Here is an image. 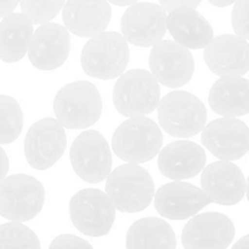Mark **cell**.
I'll use <instances>...</instances> for the list:
<instances>
[{
  "instance_id": "obj_1",
  "label": "cell",
  "mask_w": 249,
  "mask_h": 249,
  "mask_svg": "<svg viewBox=\"0 0 249 249\" xmlns=\"http://www.w3.org/2000/svg\"><path fill=\"white\" fill-rule=\"evenodd\" d=\"M106 194L114 208L123 213H138L147 208L155 196V182L146 169L128 163L109 172Z\"/></svg>"
},
{
  "instance_id": "obj_2",
  "label": "cell",
  "mask_w": 249,
  "mask_h": 249,
  "mask_svg": "<svg viewBox=\"0 0 249 249\" xmlns=\"http://www.w3.org/2000/svg\"><path fill=\"white\" fill-rule=\"evenodd\" d=\"M53 112L65 128L85 129L101 117V95L97 88L87 80L70 83L56 94Z\"/></svg>"
},
{
  "instance_id": "obj_3",
  "label": "cell",
  "mask_w": 249,
  "mask_h": 249,
  "mask_svg": "<svg viewBox=\"0 0 249 249\" xmlns=\"http://www.w3.org/2000/svg\"><path fill=\"white\" fill-rule=\"evenodd\" d=\"M162 143L160 126L145 116L129 117L116 129L112 138V147L117 157L134 164L155 158Z\"/></svg>"
},
{
  "instance_id": "obj_4",
  "label": "cell",
  "mask_w": 249,
  "mask_h": 249,
  "mask_svg": "<svg viewBox=\"0 0 249 249\" xmlns=\"http://www.w3.org/2000/svg\"><path fill=\"white\" fill-rule=\"evenodd\" d=\"M130 58L128 41L117 32H101L91 36L82 51V67L90 77L113 79L125 71Z\"/></svg>"
},
{
  "instance_id": "obj_5",
  "label": "cell",
  "mask_w": 249,
  "mask_h": 249,
  "mask_svg": "<svg viewBox=\"0 0 249 249\" xmlns=\"http://www.w3.org/2000/svg\"><path fill=\"white\" fill-rule=\"evenodd\" d=\"M158 121L165 133L177 138H191L201 133L207 123L203 102L187 91H172L157 105Z\"/></svg>"
},
{
  "instance_id": "obj_6",
  "label": "cell",
  "mask_w": 249,
  "mask_h": 249,
  "mask_svg": "<svg viewBox=\"0 0 249 249\" xmlns=\"http://www.w3.org/2000/svg\"><path fill=\"white\" fill-rule=\"evenodd\" d=\"M45 203V189L26 174L5 177L0 181V215L17 223L36 218Z\"/></svg>"
},
{
  "instance_id": "obj_7",
  "label": "cell",
  "mask_w": 249,
  "mask_h": 249,
  "mask_svg": "<svg viewBox=\"0 0 249 249\" xmlns=\"http://www.w3.org/2000/svg\"><path fill=\"white\" fill-rule=\"evenodd\" d=\"M160 100L158 80L145 70L122 73L113 89V104L124 117L146 116L155 111Z\"/></svg>"
},
{
  "instance_id": "obj_8",
  "label": "cell",
  "mask_w": 249,
  "mask_h": 249,
  "mask_svg": "<svg viewBox=\"0 0 249 249\" xmlns=\"http://www.w3.org/2000/svg\"><path fill=\"white\" fill-rule=\"evenodd\" d=\"M70 216L78 231L90 237H101L111 231L116 208L104 191L84 189L71 198Z\"/></svg>"
},
{
  "instance_id": "obj_9",
  "label": "cell",
  "mask_w": 249,
  "mask_h": 249,
  "mask_svg": "<svg viewBox=\"0 0 249 249\" xmlns=\"http://www.w3.org/2000/svg\"><path fill=\"white\" fill-rule=\"evenodd\" d=\"M71 164L75 174L90 184L104 181L112 168V153L108 142L96 130L79 134L70 151Z\"/></svg>"
},
{
  "instance_id": "obj_10",
  "label": "cell",
  "mask_w": 249,
  "mask_h": 249,
  "mask_svg": "<svg viewBox=\"0 0 249 249\" xmlns=\"http://www.w3.org/2000/svg\"><path fill=\"white\" fill-rule=\"evenodd\" d=\"M67 145L65 126L55 118L34 123L24 139V156L32 168L46 170L62 157Z\"/></svg>"
},
{
  "instance_id": "obj_11",
  "label": "cell",
  "mask_w": 249,
  "mask_h": 249,
  "mask_svg": "<svg viewBox=\"0 0 249 249\" xmlns=\"http://www.w3.org/2000/svg\"><path fill=\"white\" fill-rule=\"evenodd\" d=\"M122 36L139 48H150L167 33V11L153 2L129 5L121 21Z\"/></svg>"
},
{
  "instance_id": "obj_12",
  "label": "cell",
  "mask_w": 249,
  "mask_h": 249,
  "mask_svg": "<svg viewBox=\"0 0 249 249\" xmlns=\"http://www.w3.org/2000/svg\"><path fill=\"white\" fill-rule=\"evenodd\" d=\"M151 73L168 88H181L191 80L195 60L190 50L174 40H160L150 53Z\"/></svg>"
},
{
  "instance_id": "obj_13",
  "label": "cell",
  "mask_w": 249,
  "mask_h": 249,
  "mask_svg": "<svg viewBox=\"0 0 249 249\" xmlns=\"http://www.w3.org/2000/svg\"><path fill=\"white\" fill-rule=\"evenodd\" d=\"M201 140L219 160H237L248 152L249 129L235 117H223L204 125Z\"/></svg>"
},
{
  "instance_id": "obj_14",
  "label": "cell",
  "mask_w": 249,
  "mask_h": 249,
  "mask_svg": "<svg viewBox=\"0 0 249 249\" xmlns=\"http://www.w3.org/2000/svg\"><path fill=\"white\" fill-rule=\"evenodd\" d=\"M235 237V225L221 213H202L191 216L181 233L186 249H224Z\"/></svg>"
},
{
  "instance_id": "obj_15",
  "label": "cell",
  "mask_w": 249,
  "mask_h": 249,
  "mask_svg": "<svg viewBox=\"0 0 249 249\" xmlns=\"http://www.w3.org/2000/svg\"><path fill=\"white\" fill-rule=\"evenodd\" d=\"M32 34L28 57L32 65L40 71H53L67 61L71 51L70 32L57 23H41Z\"/></svg>"
},
{
  "instance_id": "obj_16",
  "label": "cell",
  "mask_w": 249,
  "mask_h": 249,
  "mask_svg": "<svg viewBox=\"0 0 249 249\" xmlns=\"http://www.w3.org/2000/svg\"><path fill=\"white\" fill-rule=\"evenodd\" d=\"M153 198L158 213L170 220H186L211 204L203 190L179 180L160 187Z\"/></svg>"
},
{
  "instance_id": "obj_17",
  "label": "cell",
  "mask_w": 249,
  "mask_h": 249,
  "mask_svg": "<svg viewBox=\"0 0 249 249\" xmlns=\"http://www.w3.org/2000/svg\"><path fill=\"white\" fill-rule=\"evenodd\" d=\"M202 170V190L211 202L221 206H233L242 201L247 191V181L238 165L221 160Z\"/></svg>"
},
{
  "instance_id": "obj_18",
  "label": "cell",
  "mask_w": 249,
  "mask_h": 249,
  "mask_svg": "<svg viewBox=\"0 0 249 249\" xmlns=\"http://www.w3.org/2000/svg\"><path fill=\"white\" fill-rule=\"evenodd\" d=\"M248 41L238 36L223 34L204 48L203 57L214 74L242 75L248 72Z\"/></svg>"
},
{
  "instance_id": "obj_19",
  "label": "cell",
  "mask_w": 249,
  "mask_h": 249,
  "mask_svg": "<svg viewBox=\"0 0 249 249\" xmlns=\"http://www.w3.org/2000/svg\"><path fill=\"white\" fill-rule=\"evenodd\" d=\"M111 14L107 0H68L63 4L62 19L74 36L91 38L107 28Z\"/></svg>"
},
{
  "instance_id": "obj_20",
  "label": "cell",
  "mask_w": 249,
  "mask_h": 249,
  "mask_svg": "<svg viewBox=\"0 0 249 249\" xmlns=\"http://www.w3.org/2000/svg\"><path fill=\"white\" fill-rule=\"evenodd\" d=\"M207 162L203 148L187 140L175 141L158 152V168L172 180H186L202 172Z\"/></svg>"
},
{
  "instance_id": "obj_21",
  "label": "cell",
  "mask_w": 249,
  "mask_h": 249,
  "mask_svg": "<svg viewBox=\"0 0 249 249\" xmlns=\"http://www.w3.org/2000/svg\"><path fill=\"white\" fill-rule=\"evenodd\" d=\"M167 31L187 49H203L214 38L212 24L192 7H179L167 15Z\"/></svg>"
},
{
  "instance_id": "obj_22",
  "label": "cell",
  "mask_w": 249,
  "mask_h": 249,
  "mask_svg": "<svg viewBox=\"0 0 249 249\" xmlns=\"http://www.w3.org/2000/svg\"><path fill=\"white\" fill-rule=\"evenodd\" d=\"M209 105L223 117H242L248 113V79L241 75H224L212 87Z\"/></svg>"
},
{
  "instance_id": "obj_23",
  "label": "cell",
  "mask_w": 249,
  "mask_h": 249,
  "mask_svg": "<svg viewBox=\"0 0 249 249\" xmlns=\"http://www.w3.org/2000/svg\"><path fill=\"white\" fill-rule=\"evenodd\" d=\"M33 22L23 14L4 16L0 22V60L12 63L22 60L28 51Z\"/></svg>"
},
{
  "instance_id": "obj_24",
  "label": "cell",
  "mask_w": 249,
  "mask_h": 249,
  "mask_svg": "<svg viewBox=\"0 0 249 249\" xmlns=\"http://www.w3.org/2000/svg\"><path fill=\"white\" fill-rule=\"evenodd\" d=\"M126 248H177L174 230L160 218H143L129 228Z\"/></svg>"
},
{
  "instance_id": "obj_25",
  "label": "cell",
  "mask_w": 249,
  "mask_h": 249,
  "mask_svg": "<svg viewBox=\"0 0 249 249\" xmlns=\"http://www.w3.org/2000/svg\"><path fill=\"white\" fill-rule=\"evenodd\" d=\"M23 128V113L16 99L0 95V145L16 140Z\"/></svg>"
},
{
  "instance_id": "obj_26",
  "label": "cell",
  "mask_w": 249,
  "mask_h": 249,
  "mask_svg": "<svg viewBox=\"0 0 249 249\" xmlns=\"http://www.w3.org/2000/svg\"><path fill=\"white\" fill-rule=\"evenodd\" d=\"M0 248H40V241L31 229L11 221L0 225Z\"/></svg>"
},
{
  "instance_id": "obj_27",
  "label": "cell",
  "mask_w": 249,
  "mask_h": 249,
  "mask_svg": "<svg viewBox=\"0 0 249 249\" xmlns=\"http://www.w3.org/2000/svg\"><path fill=\"white\" fill-rule=\"evenodd\" d=\"M65 1L66 0H19L22 14L36 24L45 23L57 16Z\"/></svg>"
},
{
  "instance_id": "obj_28",
  "label": "cell",
  "mask_w": 249,
  "mask_h": 249,
  "mask_svg": "<svg viewBox=\"0 0 249 249\" xmlns=\"http://www.w3.org/2000/svg\"><path fill=\"white\" fill-rule=\"evenodd\" d=\"M248 1L249 0H236L232 10V27L236 36L243 39L249 38L248 26Z\"/></svg>"
},
{
  "instance_id": "obj_29",
  "label": "cell",
  "mask_w": 249,
  "mask_h": 249,
  "mask_svg": "<svg viewBox=\"0 0 249 249\" xmlns=\"http://www.w3.org/2000/svg\"><path fill=\"white\" fill-rule=\"evenodd\" d=\"M92 246L87 241L73 235H60L49 246L50 249L60 248H91Z\"/></svg>"
},
{
  "instance_id": "obj_30",
  "label": "cell",
  "mask_w": 249,
  "mask_h": 249,
  "mask_svg": "<svg viewBox=\"0 0 249 249\" xmlns=\"http://www.w3.org/2000/svg\"><path fill=\"white\" fill-rule=\"evenodd\" d=\"M202 0H160V4L165 11H172V10L179 9V7H192L196 9Z\"/></svg>"
},
{
  "instance_id": "obj_31",
  "label": "cell",
  "mask_w": 249,
  "mask_h": 249,
  "mask_svg": "<svg viewBox=\"0 0 249 249\" xmlns=\"http://www.w3.org/2000/svg\"><path fill=\"white\" fill-rule=\"evenodd\" d=\"M18 4L19 0H0V17H4L14 12Z\"/></svg>"
},
{
  "instance_id": "obj_32",
  "label": "cell",
  "mask_w": 249,
  "mask_h": 249,
  "mask_svg": "<svg viewBox=\"0 0 249 249\" xmlns=\"http://www.w3.org/2000/svg\"><path fill=\"white\" fill-rule=\"evenodd\" d=\"M7 172H9V158L4 148L0 146V181L6 177Z\"/></svg>"
},
{
  "instance_id": "obj_33",
  "label": "cell",
  "mask_w": 249,
  "mask_h": 249,
  "mask_svg": "<svg viewBox=\"0 0 249 249\" xmlns=\"http://www.w3.org/2000/svg\"><path fill=\"white\" fill-rule=\"evenodd\" d=\"M212 5L214 6H218V7H226V6H230L232 5L236 0H208Z\"/></svg>"
},
{
  "instance_id": "obj_34",
  "label": "cell",
  "mask_w": 249,
  "mask_h": 249,
  "mask_svg": "<svg viewBox=\"0 0 249 249\" xmlns=\"http://www.w3.org/2000/svg\"><path fill=\"white\" fill-rule=\"evenodd\" d=\"M111 4L117 5V6H129V5L134 4V2L139 1V0H107Z\"/></svg>"
},
{
  "instance_id": "obj_35",
  "label": "cell",
  "mask_w": 249,
  "mask_h": 249,
  "mask_svg": "<svg viewBox=\"0 0 249 249\" xmlns=\"http://www.w3.org/2000/svg\"><path fill=\"white\" fill-rule=\"evenodd\" d=\"M233 248H245L247 249L249 247V236H245V237L241 238L240 241H237V242L235 243V245L232 246Z\"/></svg>"
}]
</instances>
